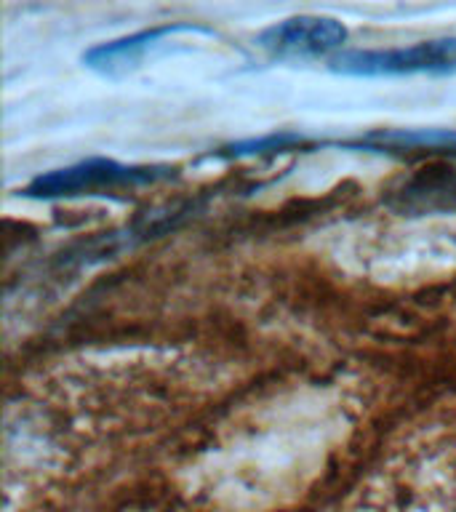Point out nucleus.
<instances>
[{"label": "nucleus", "mask_w": 456, "mask_h": 512, "mask_svg": "<svg viewBox=\"0 0 456 512\" xmlns=\"http://www.w3.org/2000/svg\"><path fill=\"white\" fill-rule=\"evenodd\" d=\"M160 176H166L163 168L123 166L118 160L94 158L38 176L24 192L32 198H67V195H83V192L136 187V184L155 182Z\"/></svg>", "instance_id": "f03ea898"}, {"label": "nucleus", "mask_w": 456, "mask_h": 512, "mask_svg": "<svg viewBox=\"0 0 456 512\" xmlns=\"http://www.w3.org/2000/svg\"><path fill=\"white\" fill-rule=\"evenodd\" d=\"M192 32H208L203 27H192V24H163V27H150V30L134 32L126 38L110 40L102 46H94L83 56L86 67L104 75H118L142 62L144 56L150 54L152 48L160 46L163 40L174 38V35H192Z\"/></svg>", "instance_id": "20e7f679"}, {"label": "nucleus", "mask_w": 456, "mask_h": 512, "mask_svg": "<svg viewBox=\"0 0 456 512\" xmlns=\"http://www.w3.org/2000/svg\"><path fill=\"white\" fill-rule=\"evenodd\" d=\"M347 40V27L331 16H291L259 35V46L283 56H318Z\"/></svg>", "instance_id": "7ed1b4c3"}, {"label": "nucleus", "mask_w": 456, "mask_h": 512, "mask_svg": "<svg viewBox=\"0 0 456 512\" xmlns=\"http://www.w3.org/2000/svg\"><path fill=\"white\" fill-rule=\"evenodd\" d=\"M331 67L355 78H395V75H446L456 72V38L427 40L406 48L347 51L331 59Z\"/></svg>", "instance_id": "f257e3e1"}]
</instances>
